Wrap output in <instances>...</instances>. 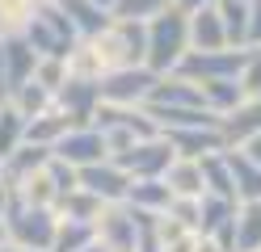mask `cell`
Returning <instances> with one entry per match:
<instances>
[{"instance_id":"5bb4252c","label":"cell","mask_w":261,"mask_h":252,"mask_svg":"<svg viewBox=\"0 0 261 252\" xmlns=\"http://www.w3.org/2000/svg\"><path fill=\"white\" fill-rule=\"evenodd\" d=\"M143 105L206 109V101H202V89H198V84H190V80H181V76H160V80H156V89H152V97L143 101Z\"/></svg>"},{"instance_id":"5b68a950","label":"cell","mask_w":261,"mask_h":252,"mask_svg":"<svg viewBox=\"0 0 261 252\" xmlns=\"http://www.w3.org/2000/svg\"><path fill=\"white\" fill-rule=\"evenodd\" d=\"M249 59H253L249 46L244 50H232V46H223V50H186V59L173 67V76H181V80L202 89V84H215V80H240Z\"/></svg>"},{"instance_id":"44dd1931","label":"cell","mask_w":261,"mask_h":252,"mask_svg":"<svg viewBox=\"0 0 261 252\" xmlns=\"http://www.w3.org/2000/svg\"><path fill=\"white\" fill-rule=\"evenodd\" d=\"M232 252H261V202H240Z\"/></svg>"},{"instance_id":"4dcf8cb0","label":"cell","mask_w":261,"mask_h":252,"mask_svg":"<svg viewBox=\"0 0 261 252\" xmlns=\"http://www.w3.org/2000/svg\"><path fill=\"white\" fill-rule=\"evenodd\" d=\"M9 105H13V109H17L25 122H30V118H38V114H46V109H51V93H46L42 84H34V80H30V84H21V89L9 97Z\"/></svg>"},{"instance_id":"7a4b0ae2","label":"cell","mask_w":261,"mask_h":252,"mask_svg":"<svg viewBox=\"0 0 261 252\" xmlns=\"http://www.w3.org/2000/svg\"><path fill=\"white\" fill-rule=\"evenodd\" d=\"M148 55H143V67H148L152 76H173V67L186 59L190 50V38H186V13H177L173 5L165 13H156L148 25Z\"/></svg>"},{"instance_id":"8992f818","label":"cell","mask_w":261,"mask_h":252,"mask_svg":"<svg viewBox=\"0 0 261 252\" xmlns=\"http://www.w3.org/2000/svg\"><path fill=\"white\" fill-rule=\"evenodd\" d=\"M156 80L148 67H122V72H106L97 80V97H101V105H122V109H139L143 101L152 97Z\"/></svg>"},{"instance_id":"e0dca14e","label":"cell","mask_w":261,"mask_h":252,"mask_svg":"<svg viewBox=\"0 0 261 252\" xmlns=\"http://www.w3.org/2000/svg\"><path fill=\"white\" fill-rule=\"evenodd\" d=\"M223 160H227V173H232L236 202H261V168H257L249 156H244L240 147H227Z\"/></svg>"},{"instance_id":"f6af8a7d","label":"cell","mask_w":261,"mask_h":252,"mask_svg":"<svg viewBox=\"0 0 261 252\" xmlns=\"http://www.w3.org/2000/svg\"><path fill=\"white\" fill-rule=\"evenodd\" d=\"M0 244H5V214H0Z\"/></svg>"},{"instance_id":"e575fe53","label":"cell","mask_w":261,"mask_h":252,"mask_svg":"<svg viewBox=\"0 0 261 252\" xmlns=\"http://www.w3.org/2000/svg\"><path fill=\"white\" fill-rule=\"evenodd\" d=\"M240 89H244V97H249V101H261V50H253L249 67L240 72Z\"/></svg>"},{"instance_id":"52a82bcc","label":"cell","mask_w":261,"mask_h":252,"mask_svg":"<svg viewBox=\"0 0 261 252\" xmlns=\"http://www.w3.org/2000/svg\"><path fill=\"white\" fill-rule=\"evenodd\" d=\"M173 160H177V156H173L169 139H165V134H156V139H143V143H135L130 151L114 156L110 164H114V168H122L130 181H160V177L169 173V164H173Z\"/></svg>"},{"instance_id":"4316f807","label":"cell","mask_w":261,"mask_h":252,"mask_svg":"<svg viewBox=\"0 0 261 252\" xmlns=\"http://www.w3.org/2000/svg\"><path fill=\"white\" fill-rule=\"evenodd\" d=\"M169 185L173 198H202V173H198V160H173L169 173L160 177Z\"/></svg>"},{"instance_id":"f1b7e54d","label":"cell","mask_w":261,"mask_h":252,"mask_svg":"<svg viewBox=\"0 0 261 252\" xmlns=\"http://www.w3.org/2000/svg\"><path fill=\"white\" fill-rule=\"evenodd\" d=\"M202 101L215 118H227L244 101V89H240V80H215V84H202Z\"/></svg>"},{"instance_id":"ee69618b","label":"cell","mask_w":261,"mask_h":252,"mask_svg":"<svg viewBox=\"0 0 261 252\" xmlns=\"http://www.w3.org/2000/svg\"><path fill=\"white\" fill-rule=\"evenodd\" d=\"M85 252H106V248H101V244H89V248H85Z\"/></svg>"},{"instance_id":"ba28073f","label":"cell","mask_w":261,"mask_h":252,"mask_svg":"<svg viewBox=\"0 0 261 252\" xmlns=\"http://www.w3.org/2000/svg\"><path fill=\"white\" fill-rule=\"evenodd\" d=\"M51 105L68 118L72 126H93V114H97V105H101V97H97V80H76V76H68V80L55 89Z\"/></svg>"},{"instance_id":"74e56055","label":"cell","mask_w":261,"mask_h":252,"mask_svg":"<svg viewBox=\"0 0 261 252\" xmlns=\"http://www.w3.org/2000/svg\"><path fill=\"white\" fill-rule=\"evenodd\" d=\"M240 151H244V156H249V160H253V164L261 168V130H257V134H253V139H249V143H244Z\"/></svg>"},{"instance_id":"2e32d148","label":"cell","mask_w":261,"mask_h":252,"mask_svg":"<svg viewBox=\"0 0 261 252\" xmlns=\"http://www.w3.org/2000/svg\"><path fill=\"white\" fill-rule=\"evenodd\" d=\"M257 130H261V101H249V97L219 122V134H223L227 147H244Z\"/></svg>"},{"instance_id":"83f0119b","label":"cell","mask_w":261,"mask_h":252,"mask_svg":"<svg viewBox=\"0 0 261 252\" xmlns=\"http://www.w3.org/2000/svg\"><path fill=\"white\" fill-rule=\"evenodd\" d=\"M240 210V202H223V198H211L202 193L198 198V235H215L223 223H232Z\"/></svg>"},{"instance_id":"7402d4cb","label":"cell","mask_w":261,"mask_h":252,"mask_svg":"<svg viewBox=\"0 0 261 252\" xmlns=\"http://www.w3.org/2000/svg\"><path fill=\"white\" fill-rule=\"evenodd\" d=\"M68 130H72V122L51 105L46 114H38V118H30V122H25V143H34V147H55Z\"/></svg>"},{"instance_id":"b9f144b4","label":"cell","mask_w":261,"mask_h":252,"mask_svg":"<svg viewBox=\"0 0 261 252\" xmlns=\"http://www.w3.org/2000/svg\"><path fill=\"white\" fill-rule=\"evenodd\" d=\"M0 252H30V248H17V244H9V240H5V244H0Z\"/></svg>"},{"instance_id":"836d02e7","label":"cell","mask_w":261,"mask_h":252,"mask_svg":"<svg viewBox=\"0 0 261 252\" xmlns=\"http://www.w3.org/2000/svg\"><path fill=\"white\" fill-rule=\"evenodd\" d=\"M46 177L55 181V193H59V198H68V193L76 189V168H68V164L55 160V156H51V164H46Z\"/></svg>"},{"instance_id":"484cf974","label":"cell","mask_w":261,"mask_h":252,"mask_svg":"<svg viewBox=\"0 0 261 252\" xmlns=\"http://www.w3.org/2000/svg\"><path fill=\"white\" fill-rule=\"evenodd\" d=\"M101 210H106V202L93 198L89 189H80V185H76L68 198L55 202V214H59V218H76V223H97V218H101Z\"/></svg>"},{"instance_id":"1f68e13d","label":"cell","mask_w":261,"mask_h":252,"mask_svg":"<svg viewBox=\"0 0 261 252\" xmlns=\"http://www.w3.org/2000/svg\"><path fill=\"white\" fill-rule=\"evenodd\" d=\"M169 5L165 0H114V9H110V17L114 21H135V25H148L156 13H165Z\"/></svg>"},{"instance_id":"7c38bea8","label":"cell","mask_w":261,"mask_h":252,"mask_svg":"<svg viewBox=\"0 0 261 252\" xmlns=\"http://www.w3.org/2000/svg\"><path fill=\"white\" fill-rule=\"evenodd\" d=\"M97 244L106 252H135V218L122 206H106L101 218H97Z\"/></svg>"},{"instance_id":"d6986e66","label":"cell","mask_w":261,"mask_h":252,"mask_svg":"<svg viewBox=\"0 0 261 252\" xmlns=\"http://www.w3.org/2000/svg\"><path fill=\"white\" fill-rule=\"evenodd\" d=\"M186 38H190V50H223V46H227L215 9L190 13V17H186Z\"/></svg>"},{"instance_id":"9c48e42d","label":"cell","mask_w":261,"mask_h":252,"mask_svg":"<svg viewBox=\"0 0 261 252\" xmlns=\"http://www.w3.org/2000/svg\"><path fill=\"white\" fill-rule=\"evenodd\" d=\"M51 156L63 160L68 168H89V164L110 160V151H106V139H101V130H97V126H72V130L51 147Z\"/></svg>"},{"instance_id":"ffe728a7","label":"cell","mask_w":261,"mask_h":252,"mask_svg":"<svg viewBox=\"0 0 261 252\" xmlns=\"http://www.w3.org/2000/svg\"><path fill=\"white\" fill-rule=\"evenodd\" d=\"M122 206H135V210H148V214H165L173 206V193H169L165 181H130Z\"/></svg>"},{"instance_id":"d4e9b609","label":"cell","mask_w":261,"mask_h":252,"mask_svg":"<svg viewBox=\"0 0 261 252\" xmlns=\"http://www.w3.org/2000/svg\"><path fill=\"white\" fill-rule=\"evenodd\" d=\"M89 244H97V223H76V218H59L55 223L51 252H85Z\"/></svg>"},{"instance_id":"ab89813d","label":"cell","mask_w":261,"mask_h":252,"mask_svg":"<svg viewBox=\"0 0 261 252\" xmlns=\"http://www.w3.org/2000/svg\"><path fill=\"white\" fill-rule=\"evenodd\" d=\"M9 101V84H5V59H0V105Z\"/></svg>"},{"instance_id":"4fadbf2b","label":"cell","mask_w":261,"mask_h":252,"mask_svg":"<svg viewBox=\"0 0 261 252\" xmlns=\"http://www.w3.org/2000/svg\"><path fill=\"white\" fill-rule=\"evenodd\" d=\"M165 139L177 160H202V156H215V151H227L219 126L215 130H165Z\"/></svg>"},{"instance_id":"277c9868","label":"cell","mask_w":261,"mask_h":252,"mask_svg":"<svg viewBox=\"0 0 261 252\" xmlns=\"http://www.w3.org/2000/svg\"><path fill=\"white\" fill-rule=\"evenodd\" d=\"M0 214H5V240L9 244L30 248V252H51L55 223H59L55 210H46V206H21L17 198H9Z\"/></svg>"},{"instance_id":"603a6c76","label":"cell","mask_w":261,"mask_h":252,"mask_svg":"<svg viewBox=\"0 0 261 252\" xmlns=\"http://www.w3.org/2000/svg\"><path fill=\"white\" fill-rule=\"evenodd\" d=\"M198 173H202V193H211V198H223V202H236L232 173H227L223 151H215V156H202V160H198Z\"/></svg>"},{"instance_id":"bcb514c9","label":"cell","mask_w":261,"mask_h":252,"mask_svg":"<svg viewBox=\"0 0 261 252\" xmlns=\"http://www.w3.org/2000/svg\"><path fill=\"white\" fill-rule=\"evenodd\" d=\"M244 5H253V0H244Z\"/></svg>"},{"instance_id":"7bdbcfd3","label":"cell","mask_w":261,"mask_h":252,"mask_svg":"<svg viewBox=\"0 0 261 252\" xmlns=\"http://www.w3.org/2000/svg\"><path fill=\"white\" fill-rule=\"evenodd\" d=\"M5 202H9V189H5V177H0V210H5Z\"/></svg>"},{"instance_id":"ac0fdd59","label":"cell","mask_w":261,"mask_h":252,"mask_svg":"<svg viewBox=\"0 0 261 252\" xmlns=\"http://www.w3.org/2000/svg\"><path fill=\"white\" fill-rule=\"evenodd\" d=\"M55 5H59V9H63V17L72 21V30H76V38H80V42H93L97 34H106V25L114 21L110 13L93 9L89 0H55Z\"/></svg>"},{"instance_id":"d590c367","label":"cell","mask_w":261,"mask_h":252,"mask_svg":"<svg viewBox=\"0 0 261 252\" xmlns=\"http://www.w3.org/2000/svg\"><path fill=\"white\" fill-rule=\"evenodd\" d=\"M244 46H249V50H261V0L249 5V34H244Z\"/></svg>"},{"instance_id":"8d00e7d4","label":"cell","mask_w":261,"mask_h":252,"mask_svg":"<svg viewBox=\"0 0 261 252\" xmlns=\"http://www.w3.org/2000/svg\"><path fill=\"white\" fill-rule=\"evenodd\" d=\"M173 9L190 17V13H198V9H215V0H173Z\"/></svg>"},{"instance_id":"d6a6232c","label":"cell","mask_w":261,"mask_h":252,"mask_svg":"<svg viewBox=\"0 0 261 252\" xmlns=\"http://www.w3.org/2000/svg\"><path fill=\"white\" fill-rule=\"evenodd\" d=\"M30 80L42 84V89L55 97V89L68 80V59H38V63H34V76H30Z\"/></svg>"},{"instance_id":"3957f363","label":"cell","mask_w":261,"mask_h":252,"mask_svg":"<svg viewBox=\"0 0 261 252\" xmlns=\"http://www.w3.org/2000/svg\"><path fill=\"white\" fill-rule=\"evenodd\" d=\"M101 72H122V67H143V55H148V34L135 21H110L106 34H97L89 42Z\"/></svg>"},{"instance_id":"f546056e","label":"cell","mask_w":261,"mask_h":252,"mask_svg":"<svg viewBox=\"0 0 261 252\" xmlns=\"http://www.w3.org/2000/svg\"><path fill=\"white\" fill-rule=\"evenodd\" d=\"M21 143H25V118L5 101V105H0V164H5Z\"/></svg>"},{"instance_id":"8fae6325","label":"cell","mask_w":261,"mask_h":252,"mask_svg":"<svg viewBox=\"0 0 261 252\" xmlns=\"http://www.w3.org/2000/svg\"><path fill=\"white\" fill-rule=\"evenodd\" d=\"M0 59H5V84H9V97H13V93L21 89V84H30L38 55L25 46L21 34L13 30V34H0Z\"/></svg>"},{"instance_id":"30bf717a","label":"cell","mask_w":261,"mask_h":252,"mask_svg":"<svg viewBox=\"0 0 261 252\" xmlns=\"http://www.w3.org/2000/svg\"><path fill=\"white\" fill-rule=\"evenodd\" d=\"M76 185H80V189H89L93 198H101L106 206H118V202L126 198V185H130V177L122 173V168H114L110 160H101V164L76 168Z\"/></svg>"},{"instance_id":"f35d334b","label":"cell","mask_w":261,"mask_h":252,"mask_svg":"<svg viewBox=\"0 0 261 252\" xmlns=\"http://www.w3.org/2000/svg\"><path fill=\"white\" fill-rule=\"evenodd\" d=\"M194 252H223L215 240H206V235H198V248H194Z\"/></svg>"},{"instance_id":"7dc6e473","label":"cell","mask_w":261,"mask_h":252,"mask_svg":"<svg viewBox=\"0 0 261 252\" xmlns=\"http://www.w3.org/2000/svg\"><path fill=\"white\" fill-rule=\"evenodd\" d=\"M165 5H173V0H165Z\"/></svg>"},{"instance_id":"6da1fadb","label":"cell","mask_w":261,"mask_h":252,"mask_svg":"<svg viewBox=\"0 0 261 252\" xmlns=\"http://www.w3.org/2000/svg\"><path fill=\"white\" fill-rule=\"evenodd\" d=\"M17 34L25 38V46L34 50L38 59H68L80 46L72 21L63 17V9L55 5V0H42V5L30 9V17L17 25Z\"/></svg>"},{"instance_id":"60d3db41","label":"cell","mask_w":261,"mask_h":252,"mask_svg":"<svg viewBox=\"0 0 261 252\" xmlns=\"http://www.w3.org/2000/svg\"><path fill=\"white\" fill-rule=\"evenodd\" d=\"M89 5H93V9H101V13H110V9H114V0H89Z\"/></svg>"},{"instance_id":"cb8c5ba5","label":"cell","mask_w":261,"mask_h":252,"mask_svg":"<svg viewBox=\"0 0 261 252\" xmlns=\"http://www.w3.org/2000/svg\"><path fill=\"white\" fill-rule=\"evenodd\" d=\"M215 13H219V25H223V38L232 50H244V34H249V5L244 0H215Z\"/></svg>"},{"instance_id":"9a60e30c","label":"cell","mask_w":261,"mask_h":252,"mask_svg":"<svg viewBox=\"0 0 261 252\" xmlns=\"http://www.w3.org/2000/svg\"><path fill=\"white\" fill-rule=\"evenodd\" d=\"M51 164V147H34V143H21L13 156L0 164V177H5V189L13 193L17 185L25 181V177H34V173H42V168Z\"/></svg>"}]
</instances>
